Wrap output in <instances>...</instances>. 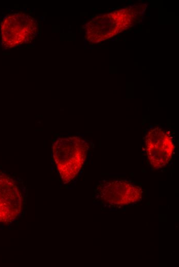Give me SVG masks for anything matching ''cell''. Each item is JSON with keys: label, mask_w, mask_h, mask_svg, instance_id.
Listing matches in <instances>:
<instances>
[{"label": "cell", "mask_w": 179, "mask_h": 267, "mask_svg": "<svg viewBox=\"0 0 179 267\" xmlns=\"http://www.w3.org/2000/svg\"><path fill=\"white\" fill-rule=\"evenodd\" d=\"M88 150L85 140L79 137L58 138L53 144L52 157L64 184L70 182L83 166Z\"/></svg>", "instance_id": "1"}, {"label": "cell", "mask_w": 179, "mask_h": 267, "mask_svg": "<svg viewBox=\"0 0 179 267\" xmlns=\"http://www.w3.org/2000/svg\"><path fill=\"white\" fill-rule=\"evenodd\" d=\"M26 196L23 184L0 170V223H11L19 218Z\"/></svg>", "instance_id": "2"}, {"label": "cell", "mask_w": 179, "mask_h": 267, "mask_svg": "<svg viewBox=\"0 0 179 267\" xmlns=\"http://www.w3.org/2000/svg\"><path fill=\"white\" fill-rule=\"evenodd\" d=\"M146 152L151 166H165L172 158L174 145L170 135L159 127L151 129L145 138Z\"/></svg>", "instance_id": "3"}, {"label": "cell", "mask_w": 179, "mask_h": 267, "mask_svg": "<svg viewBox=\"0 0 179 267\" xmlns=\"http://www.w3.org/2000/svg\"><path fill=\"white\" fill-rule=\"evenodd\" d=\"M99 197L104 202L114 206H124L137 202L142 198L141 188L126 180H114L101 184Z\"/></svg>", "instance_id": "4"}, {"label": "cell", "mask_w": 179, "mask_h": 267, "mask_svg": "<svg viewBox=\"0 0 179 267\" xmlns=\"http://www.w3.org/2000/svg\"><path fill=\"white\" fill-rule=\"evenodd\" d=\"M18 14H16V18L14 15L5 19L2 26V41L4 44H7L9 47H12L18 44H21L26 39V32H30L29 28L26 29L25 24L17 21Z\"/></svg>", "instance_id": "5"}]
</instances>
